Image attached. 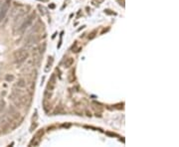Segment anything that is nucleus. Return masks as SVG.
Wrapping results in <instances>:
<instances>
[{"instance_id": "14", "label": "nucleus", "mask_w": 179, "mask_h": 147, "mask_svg": "<svg viewBox=\"0 0 179 147\" xmlns=\"http://www.w3.org/2000/svg\"><path fill=\"white\" fill-rule=\"evenodd\" d=\"M5 80L6 81H14V76L13 75H6V77H5Z\"/></svg>"}, {"instance_id": "15", "label": "nucleus", "mask_w": 179, "mask_h": 147, "mask_svg": "<svg viewBox=\"0 0 179 147\" xmlns=\"http://www.w3.org/2000/svg\"><path fill=\"white\" fill-rule=\"evenodd\" d=\"M4 107H5V101L3 99H0V113L3 111Z\"/></svg>"}, {"instance_id": "21", "label": "nucleus", "mask_w": 179, "mask_h": 147, "mask_svg": "<svg viewBox=\"0 0 179 147\" xmlns=\"http://www.w3.org/2000/svg\"><path fill=\"white\" fill-rule=\"evenodd\" d=\"M37 127V123L35 122V123H33V124L31 125V128H30V131H33V129H35V128Z\"/></svg>"}, {"instance_id": "10", "label": "nucleus", "mask_w": 179, "mask_h": 147, "mask_svg": "<svg viewBox=\"0 0 179 147\" xmlns=\"http://www.w3.org/2000/svg\"><path fill=\"white\" fill-rule=\"evenodd\" d=\"M40 140L41 139L40 138H38V137H36V136H34L33 137V139L31 140V142H30V146H37V145H39V143H40Z\"/></svg>"}, {"instance_id": "12", "label": "nucleus", "mask_w": 179, "mask_h": 147, "mask_svg": "<svg viewBox=\"0 0 179 147\" xmlns=\"http://www.w3.org/2000/svg\"><path fill=\"white\" fill-rule=\"evenodd\" d=\"M37 8L39 9V11H40V13L42 14V15H45V14H46V9H45V7H43L42 5H40V4H39V5L37 6Z\"/></svg>"}, {"instance_id": "7", "label": "nucleus", "mask_w": 179, "mask_h": 147, "mask_svg": "<svg viewBox=\"0 0 179 147\" xmlns=\"http://www.w3.org/2000/svg\"><path fill=\"white\" fill-rule=\"evenodd\" d=\"M27 86V83H26V81L24 80V79H20L19 81L16 83V85H15V87H17V88H24L25 87Z\"/></svg>"}, {"instance_id": "20", "label": "nucleus", "mask_w": 179, "mask_h": 147, "mask_svg": "<svg viewBox=\"0 0 179 147\" xmlns=\"http://www.w3.org/2000/svg\"><path fill=\"white\" fill-rule=\"evenodd\" d=\"M52 63H53V58L49 57V61H48V65H47V67L49 68V66H51V65H52Z\"/></svg>"}, {"instance_id": "9", "label": "nucleus", "mask_w": 179, "mask_h": 147, "mask_svg": "<svg viewBox=\"0 0 179 147\" xmlns=\"http://www.w3.org/2000/svg\"><path fill=\"white\" fill-rule=\"evenodd\" d=\"M74 64V58H68V59H66L64 63V67L66 68V69H68V68L72 67Z\"/></svg>"}, {"instance_id": "16", "label": "nucleus", "mask_w": 179, "mask_h": 147, "mask_svg": "<svg viewBox=\"0 0 179 147\" xmlns=\"http://www.w3.org/2000/svg\"><path fill=\"white\" fill-rule=\"evenodd\" d=\"M96 35H97V32H96V31L92 32V33L89 35V40H92V39H94L95 37H96Z\"/></svg>"}, {"instance_id": "2", "label": "nucleus", "mask_w": 179, "mask_h": 147, "mask_svg": "<svg viewBox=\"0 0 179 147\" xmlns=\"http://www.w3.org/2000/svg\"><path fill=\"white\" fill-rule=\"evenodd\" d=\"M28 57H29V53L27 52L26 48L19 49V50L14 52V58H15V60H16V63L19 65L24 63L25 61L28 59Z\"/></svg>"}, {"instance_id": "13", "label": "nucleus", "mask_w": 179, "mask_h": 147, "mask_svg": "<svg viewBox=\"0 0 179 147\" xmlns=\"http://www.w3.org/2000/svg\"><path fill=\"white\" fill-rule=\"evenodd\" d=\"M43 135H44V129H40V130H38V131H37V133H36V135H35V136L41 139Z\"/></svg>"}, {"instance_id": "4", "label": "nucleus", "mask_w": 179, "mask_h": 147, "mask_svg": "<svg viewBox=\"0 0 179 147\" xmlns=\"http://www.w3.org/2000/svg\"><path fill=\"white\" fill-rule=\"evenodd\" d=\"M10 0H6L5 2H3L1 5V8H0V22L5 18L6 14L8 13L9 9H10Z\"/></svg>"}, {"instance_id": "17", "label": "nucleus", "mask_w": 179, "mask_h": 147, "mask_svg": "<svg viewBox=\"0 0 179 147\" xmlns=\"http://www.w3.org/2000/svg\"><path fill=\"white\" fill-rule=\"evenodd\" d=\"M55 81H56V77H55V75H52V77H51V79H50V81L49 83H51V84H54L55 85Z\"/></svg>"}, {"instance_id": "3", "label": "nucleus", "mask_w": 179, "mask_h": 147, "mask_svg": "<svg viewBox=\"0 0 179 147\" xmlns=\"http://www.w3.org/2000/svg\"><path fill=\"white\" fill-rule=\"evenodd\" d=\"M41 40V36L37 33H31L28 35L26 40H25V48H30L32 46L36 45L39 41Z\"/></svg>"}, {"instance_id": "19", "label": "nucleus", "mask_w": 179, "mask_h": 147, "mask_svg": "<svg viewBox=\"0 0 179 147\" xmlns=\"http://www.w3.org/2000/svg\"><path fill=\"white\" fill-rule=\"evenodd\" d=\"M104 13L106 14H109V15H115V12H111V10H109V9H106L104 10Z\"/></svg>"}, {"instance_id": "5", "label": "nucleus", "mask_w": 179, "mask_h": 147, "mask_svg": "<svg viewBox=\"0 0 179 147\" xmlns=\"http://www.w3.org/2000/svg\"><path fill=\"white\" fill-rule=\"evenodd\" d=\"M18 99H19V100H20V102H21V104H22V106H29L30 104V102H31V95H24L23 94L22 95H21V97H18Z\"/></svg>"}, {"instance_id": "8", "label": "nucleus", "mask_w": 179, "mask_h": 147, "mask_svg": "<svg viewBox=\"0 0 179 147\" xmlns=\"http://www.w3.org/2000/svg\"><path fill=\"white\" fill-rule=\"evenodd\" d=\"M46 47H47V44L44 42V43H42L40 44V45L38 46V48H37V50H38V52L40 55H43L44 53H45V51H46Z\"/></svg>"}, {"instance_id": "6", "label": "nucleus", "mask_w": 179, "mask_h": 147, "mask_svg": "<svg viewBox=\"0 0 179 147\" xmlns=\"http://www.w3.org/2000/svg\"><path fill=\"white\" fill-rule=\"evenodd\" d=\"M42 30H44V24L41 22V21H38V22L34 25V28H33V30H32V33H38V32H41Z\"/></svg>"}, {"instance_id": "1", "label": "nucleus", "mask_w": 179, "mask_h": 147, "mask_svg": "<svg viewBox=\"0 0 179 147\" xmlns=\"http://www.w3.org/2000/svg\"><path fill=\"white\" fill-rule=\"evenodd\" d=\"M36 18V13L35 12H32L31 14H29V15L27 16V18L23 21V23L20 25V26H18V33L19 34H23L25 31L29 28L30 26L32 25V23H33L34 19Z\"/></svg>"}, {"instance_id": "11", "label": "nucleus", "mask_w": 179, "mask_h": 147, "mask_svg": "<svg viewBox=\"0 0 179 147\" xmlns=\"http://www.w3.org/2000/svg\"><path fill=\"white\" fill-rule=\"evenodd\" d=\"M51 97H52V90H47L45 92H44V99H50Z\"/></svg>"}, {"instance_id": "18", "label": "nucleus", "mask_w": 179, "mask_h": 147, "mask_svg": "<svg viewBox=\"0 0 179 147\" xmlns=\"http://www.w3.org/2000/svg\"><path fill=\"white\" fill-rule=\"evenodd\" d=\"M61 111H62V106H59V107H57V108H56V110L54 111V113H55V114L61 113Z\"/></svg>"}, {"instance_id": "22", "label": "nucleus", "mask_w": 179, "mask_h": 147, "mask_svg": "<svg viewBox=\"0 0 179 147\" xmlns=\"http://www.w3.org/2000/svg\"><path fill=\"white\" fill-rule=\"evenodd\" d=\"M50 7H51V8H55V5H54V4H52V5H50Z\"/></svg>"}]
</instances>
